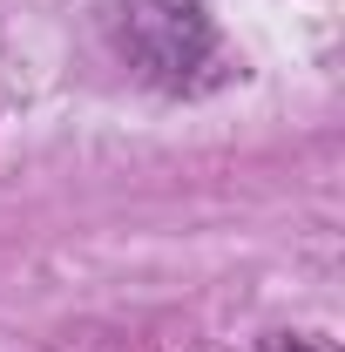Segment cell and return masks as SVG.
<instances>
[{"instance_id": "7a4b0ae2", "label": "cell", "mask_w": 345, "mask_h": 352, "mask_svg": "<svg viewBox=\"0 0 345 352\" xmlns=\"http://www.w3.org/2000/svg\"><path fill=\"white\" fill-rule=\"evenodd\" d=\"M291 352H311V346H291ZM318 352H325V346H318Z\"/></svg>"}, {"instance_id": "6da1fadb", "label": "cell", "mask_w": 345, "mask_h": 352, "mask_svg": "<svg viewBox=\"0 0 345 352\" xmlns=\"http://www.w3.org/2000/svg\"><path fill=\"white\" fill-rule=\"evenodd\" d=\"M115 47L142 82L190 88L216 61V28L203 0H122L115 7Z\"/></svg>"}]
</instances>
